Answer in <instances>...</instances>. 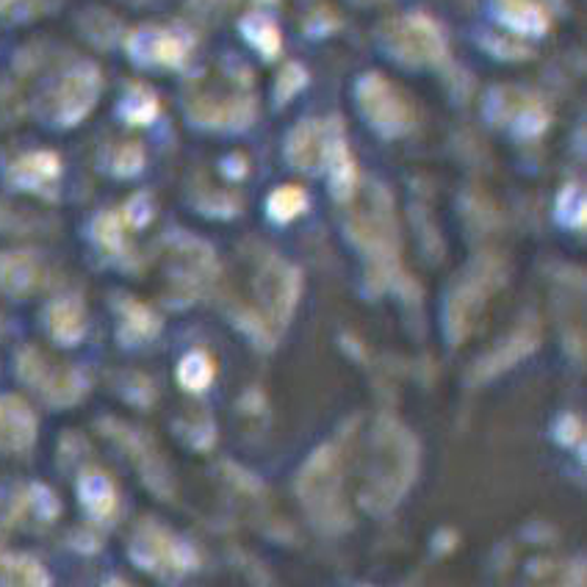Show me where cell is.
Returning a JSON list of instances; mask_svg holds the SVG:
<instances>
[{"label":"cell","instance_id":"cell-1","mask_svg":"<svg viewBox=\"0 0 587 587\" xmlns=\"http://www.w3.org/2000/svg\"><path fill=\"white\" fill-rule=\"evenodd\" d=\"M98 89L100 78L92 67H83V70L67 75L59 94V120L67 122V125L81 120V117L92 109L94 98H98Z\"/></svg>","mask_w":587,"mask_h":587},{"label":"cell","instance_id":"cell-2","mask_svg":"<svg viewBox=\"0 0 587 587\" xmlns=\"http://www.w3.org/2000/svg\"><path fill=\"white\" fill-rule=\"evenodd\" d=\"M33 438V416L17 399H0V444L22 449Z\"/></svg>","mask_w":587,"mask_h":587},{"label":"cell","instance_id":"cell-3","mask_svg":"<svg viewBox=\"0 0 587 587\" xmlns=\"http://www.w3.org/2000/svg\"><path fill=\"white\" fill-rule=\"evenodd\" d=\"M59 175V161L53 153H33L26 155L20 164H14L11 178H14L17 186L26 189H42L44 183H50Z\"/></svg>","mask_w":587,"mask_h":587},{"label":"cell","instance_id":"cell-4","mask_svg":"<svg viewBox=\"0 0 587 587\" xmlns=\"http://www.w3.org/2000/svg\"><path fill=\"white\" fill-rule=\"evenodd\" d=\"M37 264L26 253L0 255V286L11 294H22L37 281Z\"/></svg>","mask_w":587,"mask_h":587},{"label":"cell","instance_id":"cell-5","mask_svg":"<svg viewBox=\"0 0 587 587\" xmlns=\"http://www.w3.org/2000/svg\"><path fill=\"white\" fill-rule=\"evenodd\" d=\"M50 327H53L55 338L75 341L81 335V311L72 302H59L50 313Z\"/></svg>","mask_w":587,"mask_h":587},{"label":"cell","instance_id":"cell-6","mask_svg":"<svg viewBox=\"0 0 587 587\" xmlns=\"http://www.w3.org/2000/svg\"><path fill=\"white\" fill-rule=\"evenodd\" d=\"M122 111H125V117L131 122H148L155 114L153 94H148L144 89H133L125 98V103H122Z\"/></svg>","mask_w":587,"mask_h":587},{"label":"cell","instance_id":"cell-7","mask_svg":"<svg viewBox=\"0 0 587 587\" xmlns=\"http://www.w3.org/2000/svg\"><path fill=\"white\" fill-rule=\"evenodd\" d=\"M98 239L105 244L109 250H117V244L122 242L120 239V225H117V216H103V220L98 222Z\"/></svg>","mask_w":587,"mask_h":587}]
</instances>
